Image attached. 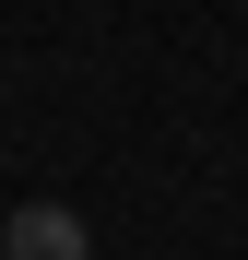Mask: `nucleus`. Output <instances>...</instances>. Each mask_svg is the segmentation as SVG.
I'll use <instances>...</instances> for the list:
<instances>
[{
    "label": "nucleus",
    "mask_w": 248,
    "mask_h": 260,
    "mask_svg": "<svg viewBox=\"0 0 248 260\" xmlns=\"http://www.w3.org/2000/svg\"><path fill=\"white\" fill-rule=\"evenodd\" d=\"M12 260H83V213L71 201H24L12 213Z\"/></svg>",
    "instance_id": "f257e3e1"
}]
</instances>
